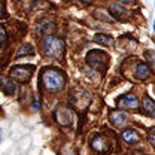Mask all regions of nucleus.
<instances>
[{
    "label": "nucleus",
    "instance_id": "20",
    "mask_svg": "<svg viewBox=\"0 0 155 155\" xmlns=\"http://www.w3.org/2000/svg\"><path fill=\"white\" fill-rule=\"evenodd\" d=\"M0 139H2V133H0Z\"/></svg>",
    "mask_w": 155,
    "mask_h": 155
},
{
    "label": "nucleus",
    "instance_id": "12",
    "mask_svg": "<svg viewBox=\"0 0 155 155\" xmlns=\"http://www.w3.org/2000/svg\"><path fill=\"white\" fill-rule=\"evenodd\" d=\"M151 76V69L145 64V63H137L136 66V78L140 81H145Z\"/></svg>",
    "mask_w": 155,
    "mask_h": 155
},
{
    "label": "nucleus",
    "instance_id": "5",
    "mask_svg": "<svg viewBox=\"0 0 155 155\" xmlns=\"http://www.w3.org/2000/svg\"><path fill=\"white\" fill-rule=\"evenodd\" d=\"M84 98L85 100L87 98H91L90 94L87 91H84V90H75L73 93H70V101H72V104H73L75 109H85L88 106L87 103H84Z\"/></svg>",
    "mask_w": 155,
    "mask_h": 155
},
{
    "label": "nucleus",
    "instance_id": "19",
    "mask_svg": "<svg viewBox=\"0 0 155 155\" xmlns=\"http://www.w3.org/2000/svg\"><path fill=\"white\" fill-rule=\"evenodd\" d=\"M5 15V5L0 2V17H3Z\"/></svg>",
    "mask_w": 155,
    "mask_h": 155
},
{
    "label": "nucleus",
    "instance_id": "14",
    "mask_svg": "<svg viewBox=\"0 0 155 155\" xmlns=\"http://www.w3.org/2000/svg\"><path fill=\"white\" fill-rule=\"evenodd\" d=\"M122 139L127 143H137L140 140V136L136 130H125V131H122Z\"/></svg>",
    "mask_w": 155,
    "mask_h": 155
},
{
    "label": "nucleus",
    "instance_id": "8",
    "mask_svg": "<svg viewBox=\"0 0 155 155\" xmlns=\"http://www.w3.org/2000/svg\"><path fill=\"white\" fill-rule=\"evenodd\" d=\"M137 104H139V101H137L136 96H131V94L122 96L116 100V106L119 109H136Z\"/></svg>",
    "mask_w": 155,
    "mask_h": 155
},
{
    "label": "nucleus",
    "instance_id": "6",
    "mask_svg": "<svg viewBox=\"0 0 155 155\" xmlns=\"http://www.w3.org/2000/svg\"><path fill=\"white\" fill-rule=\"evenodd\" d=\"M91 148H93V151H96L98 154H106L109 151V140L104 136L97 134L91 142Z\"/></svg>",
    "mask_w": 155,
    "mask_h": 155
},
{
    "label": "nucleus",
    "instance_id": "18",
    "mask_svg": "<svg viewBox=\"0 0 155 155\" xmlns=\"http://www.w3.org/2000/svg\"><path fill=\"white\" fill-rule=\"evenodd\" d=\"M154 133H155V130L152 128V130L149 131V143H151V145H154V143H155V140H154Z\"/></svg>",
    "mask_w": 155,
    "mask_h": 155
},
{
    "label": "nucleus",
    "instance_id": "9",
    "mask_svg": "<svg viewBox=\"0 0 155 155\" xmlns=\"http://www.w3.org/2000/svg\"><path fill=\"white\" fill-rule=\"evenodd\" d=\"M0 90L5 94H8V96H14L17 93V85H15V82L12 79L0 76Z\"/></svg>",
    "mask_w": 155,
    "mask_h": 155
},
{
    "label": "nucleus",
    "instance_id": "1",
    "mask_svg": "<svg viewBox=\"0 0 155 155\" xmlns=\"http://www.w3.org/2000/svg\"><path fill=\"white\" fill-rule=\"evenodd\" d=\"M40 81L45 87V90L51 91V93H58L64 88V84H66V78L64 75L60 72V70H55V69H45L42 72V76H40Z\"/></svg>",
    "mask_w": 155,
    "mask_h": 155
},
{
    "label": "nucleus",
    "instance_id": "3",
    "mask_svg": "<svg viewBox=\"0 0 155 155\" xmlns=\"http://www.w3.org/2000/svg\"><path fill=\"white\" fill-rule=\"evenodd\" d=\"M87 61L91 67H94L96 70H106L107 64H109V55L103 51H91L87 55Z\"/></svg>",
    "mask_w": 155,
    "mask_h": 155
},
{
    "label": "nucleus",
    "instance_id": "4",
    "mask_svg": "<svg viewBox=\"0 0 155 155\" xmlns=\"http://www.w3.org/2000/svg\"><path fill=\"white\" fill-rule=\"evenodd\" d=\"M33 70H35V66H15L9 72V79L17 81L19 84L28 82L33 75Z\"/></svg>",
    "mask_w": 155,
    "mask_h": 155
},
{
    "label": "nucleus",
    "instance_id": "13",
    "mask_svg": "<svg viewBox=\"0 0 155 155\" xmlns=\"http://www.w3.org/2000/svg\"><path fill=\"white\" fill-rule=\"evenodd\" d=\"M142 110H143V114H146L149 118H154L155 116V103L152 101V98H149V97H145V98H143Z\"/></svg>",
    "mask_w": 155,
    "mask_h": 155
},
{
    "label": "nucleus",
    "instance_id": "11",
    "mask_svg": "<svg viewBox=\"0 0 155 155\" xmlns=\"http://www.w3.org/2000/svg\"><path fill=\"white\" fill-rule=\"evenodd\" d=\"M109 9L112 11V15L115 17V18L118 19H127L128 17H130V12L125 9V8H122L119 3H112L110 6H109Z\"/></svg>",
    "mask_w": 155,
    "mask_h": 155
},
{
    "label": "nucleus",
    "instance_id": "16",
    "mask_svg": "<svg viewBox=\"0 0 155 155\" xmlns=\"http://www.w3.org/2000/svg\"><path fill=\"white\" fill-rule=\"evenodd\" d=\"M35 54V48L31 45H22L17 52V57H21V55H33Z\"/></svg>",
    "mask_w": 155,
    "mask_h": 155
},
{
    "label": "nucleus",
    "instance_id": "15",
    "mask_svg": "<svg viewBox=\"0 0 155 155\" xmlns=\"http://www.w3.org/2000/svg\"><path fill=\"white\" fill-rule=\"evenodd\" d=\"M96 43H100V45H104V46H112L114 45V39L110 36H106V35H97L96 38Z\"/></svg>",
    "mask_w": 155,
    "mask_h": 155
},
{
    "label": "nucleus",
    "instance_id": "10",
    "mask_svg": "<svg viewBox=\"0 0 155 155\" xmlns=\"http://www.w3.org/2000/svg\"><path fill=\"white\" fill-rule=\"evenodd\" d=\"M127 118H128L127 114H124L121 110H110V114H109V119L115 127H122L127 122Z\"/></svg>",
    "mask_w": 155,
    "mask_h": 155
},
{
    "label": "nucleus",
    "instance_id": "17",
    "mask_svg": "<svg viewBox=\"0 0 155 155\" xmlns=\"http://www.w3.org/2000/svg\"><path fill=\"white\" fill-rule=\"evenodd\" d=\"M6 38H8L6 30H5V27H3V25H0V48H2V46H3V43L6 42Z\"/></svg>",
    "mask_w": 155,
    "mask_h": 155
},
{
    "label": "nucleus",
    "instance_id": "7",
    "mask_svg": "<svg viewBox=\"0 0 155 155\" xmlns=\"http://www.w3.org/2000/svg\"><path fill=\"white\" fill-rule=\"evenodd\" d=\"M55 118L60 125H70L73 121V110H70L69 107H58Z\"/></svg>",
    "mask_w": 155,
    "mask_h": 155
},
{
    "label": "nucleus",
    "instance_id": "2",
    "mask_svg": "<svg viewBox=\"0 0 155 155\" xmlns=\"http://www.w3.org/2000/svg\"><path fill=\"white\" fill-rule=\"evenodd\" d=\"M42 52L46 57L60 60L64 55V42L55 36H46L42 42Z\"/></svg>",
    "mask_w": 155,
    "mask_h": 155
}]
</instances>
